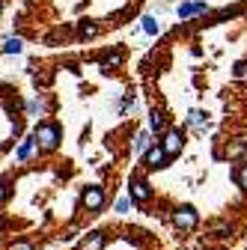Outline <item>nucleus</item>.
Segmentation results:
<instances>
[{
  "instance_id": "2",
  "label": "nucleus",
  "mask_w": 247,
  "mask_h": 250,
  "mask_svg": "<svg viewBox=\"0 0 247 250\" xmlns=\"http://www.w3.org/2000/svg\"><path fill=\"white\" fill-rule=\"evenodd\" d=\"M107 197H104V188L102 185H86L83 188V194H81V206L89 211V214H99L104 208Z\"/></svg>"
},
{
  "instance_id": "3",
  "label": "nucleus",
  "mask_w": 247,
  "mask_h": 250,
  "mask_svg": "<svg viewBox=\"0 0 247 250\" xmlns=\"http://www.w3.org/2000/svg\"><path fill=\"white\" fill-rule=\"evenodd\" d=\"M33 140L39 143V149L51 152V149L60 146V128H57V125H51V122H42L39 128H36V134H33Z\"/></svg>"
},
{
  "instance_id": "21",
  "label": "nucleus",
  "mask_w": 247,
  "mask_h": 250,
  "mask_svg": "<svg viewBox=\"0 0 247 250\" xmlns=\"http://www.w3.org/2000/svg\"><path fill=\"white\" fill-rule=\"evenodd\" d=\"M232 75H235L238 81H244V78H247V62H238V66H235V72H232Z\"/></svg>"
},
{
  "instance_id": "9",
  "label": "nucleus",
  "mask_w": 247,
  "mask_h": 250,
  "mask_svg": "<svg viewBox=\"0 0 247 250\" xmlns=\"http://www.w3.org/2000/svg\"><path fill=\"white\" fill-rule=\"evenodd\" d=\"M149 131L152 134H167V113L161 107H152V113H149Z\"/></svg>"
},
{
  "instance_id": "19",
  "label": "nucleus",
  "mask_w": 247,
  "mask_h": 250,
  "mask_svg": "<svg viewBox=\"0 0 247 250\" xmlns=\"http://www.w3.org/2000/svg\"><path fill=\"white\" fill-rule=\"evenodd\" d=\"M30 149H33V140H24V143L18 146V161H24V158H27Z\"/></svg>"
},
{
  "instance_id": "15",
  "label": "nucleus",
  "mask_w": 247,
  "mask_h": 250,
  "mask_svg": "<svg viewBox=\"0 0 247 250\" xmlns=\"http://www.w3.org/2000/svg\"><path fill=\"white\" fill-rule=\"evenodd\" d=\"M232 182L238 185V191H244V194H247V161H241V164L232 170Z\"/></svg>"
},
{
  "instance_id": "10",
  "label": "nucleus",
  "mask_w": 247,
  "mask_h": 250,
  "mask_svg": "<svg viewBox=\"0 0 247 250\" xmlns=\"http://www.w3.org/2000/svg\"><path fill=\"white\" fill-rule=\"evenodd\" d=\"M104 244H107L104 232H89V235L81 241V250H104Z\"/></svg>"
},
{
  "instance_id": "7",
  "label": "nucleus",
  "mask_w": 247,
  "mask_h": 250,
  "mask_svg": "<svg viewBox=\"0 0 247 250\" xmlns=\"http://www.w3.org/2000/svg\"><path fill=\"white\" fill-rule=\"evenodd\" d=\"M208 235L214 241H232L235 238V224L224 221V217H218V221H208Z\"/></svg>"
},
{
  "instance_id": "22",
  "label": "nucleus",
  "mask_w": 247,
  "mask_h": 250,
  "mask_svg": "<svg viewBox=\"0 0 247 250\" xmlns=\"http://www.w3.org/2000/svg\"><path fill=\"white\" fill-rule=\"evenodd\" d=\"M12 250H33V244H27V241H15Z\"/></svg>"
},
{
  "instance_id": "18",
  "label": "nucleus",
  "mask_w": 247,
  "mask_h": 250,
  "mask_svg": "<svg viewBox=\"0 0 247 250\" xmlns=\"http://www.w3.org/2000/svg\"><path fill=\"white\" fill-rule=\"evenodd\" d=\"M78 36H81V39H96V36H99V27H96V24H81V27H78Z\"/></svg>"
},
{
  "instance_id": "1",
  "label": "nucleus",
  "mask_w": 247,
  "mask_h": 250,
  "mask_svg": "<svg viewBox=\"0 0 247 250\" xmlns=\"http://www.w3.org/2000/svg\"><path fill=\"white\" fill-rule=\"evenodd\" d=\"M170 224L182 232V235H188V232H197L200 227V211L194 206H176L170 211Z\"/></svg>"
},
{
  "instance_id": "14",
  "label": "nucleus",
  "mask_w": 247,
  "mask_h": 250,
  "mask_svg": "<svg viewBox=\"0 0 247 250\" xmlns=\"http://www.w3.org/2000/svg\"><path fill=\"white\" fill-rule=\"evenodd\" d=\"M140 27H143V33H149V36H158L161 33V21L155 15H143L140 18Z\"/></svg>"
},
{
  "instance_id": "17",
  "label": "nucleus",
  "mask_w": 247,
  "mask_h": 250,
  "mask_svg": "<svg viewBox=\"0 0 247 250\" xmlns=\"http://www.w3.org/2000/svg\"><path fill=\"white\" fill-rule=\"evenodd\" d=\"M188 125L206 128V125H208V119H206V113H203V110H191V113H188Z\"/></svg>"
},
{
  "instance_id": "12",
  "label": "nucleus",
  "mask_w": 247,
  "mask_h": 250,
  "mask_svg": "<svg viewBox=\"0 0 247 250\" xmlns=\"http://www.w3.org/2000/svg\"><path fill=\"white\" fill-rule=\"evenodd\" d=\"M122 62H125V54L122 51H113V54H107L104 60H102V72H113V69H119Z\"/></svg>"
},
{
  "instance_id": "11",
  "label": "nucleus",
  "mask_w": 247,
  "mask_h": 250,
  "mask_svg": "<svg viewBox=\"0 0 247 250\" xmlns=\"http://www.w3.org/2000/svg\"><path fill=\"white\" fill-rule=\"evenodd\" d=\"M149 146H152V131H149V128L137 131V134H134V152H137V155H146Z\"/></svg>"
},
{
  "instance_id": "13",
  "label": "nucleus",
  "mask_w": 247,
  "mask_h": 250,
  "mask_svg": "<svg viewBox=\"0 0 247 250\" xmlns=\"http://www.w3.org/2000/svg\"><path fill=\"white\" fill-rule=\"evenodd\" d=\"M244 152H247V140H235V143H229V146H226V152H221V155H218V158H229V161H232V158H241Z\"/></svg>"
},
{
  "instance_id": "5",
  "label": "nucleus",
  "mask_w": 247,
  "mask_h": 250,
  "mask_svg": "<svg viewBox=\"0 0 247 250\" xmlns=\"http://www.w3.org/2000/svg\"><path fill=\"white\" fill-rule=\"evenodd\" d=\"M128 200L134 203V206H143V203H149L152 200V188H149V182L146 179H131L128 182Z\"/></svg>"
},
{
  "instance_id": "16",
  "label": "nucleus",
  "mask_w": 247,
  "mask_h": 250,
  "mask_svg": "<svg viewBox=\"0 0 247 250\" xmlns=\"http://www.w3.org/2000/svg\"><path fill=\"white\" fill-rule=\"evenodd\" d=\"M21 48H24V42H21L18 36H9V39H3V51H6V54H21Z\"/></svg>"
},
{
  "instance_id": "6",
  "label": "nucleus",
  "mask_w": 247,
  "mask_h": 250,
  "mask_svg": "<svg viewBox=\"0 0 247 250\" xmlns=\"http://www.w3.org/2000/svg\"><path fill=\"white\" fill-rule=\"evenodd\" d=\"M161 146H164V152L170 155V158L182 155V149H185V131L182 128H167V134L161 137Z\"/></svg>"
},
{
  "instance_id": "20",
  "label": "nucleus",
  "mask_w": 247,
  "mask_h": 250,
  "mask_svg": "<svg viewBox=\"0 0 247 250\" xmlns=\"http://www.w3.org/2000/svg\"><path fill=\"white\" fill-rule=\"evenodd\" d=\"M128 208H131V200H116V211L119 214H128Z\"/></svg>"
},
{
  "instance_id": "23",
  "label": "nucleus",
  "mask_w": 247,
  "mask_h": 250,
  "mask_svg": "<svg viewBox=\"0 0 247 250\" xmlns=\"http://www.w3.org/2000/svg\"><path fill=\"white\" fill-rule=\"evenodd\" d=\"M6 200V182H0V203Z\"/></svg>"
},
{
  "instance_id": "4",
  "label": "nucleus",
  "mask_w": 247,
  "mask_h": 250,
  "mask_svg": "<svg viewBox=\"0 0 247 250\" xmlns=\"http://www.w3.org/2000/svg\"><path fill=\"white\" fill-rule=\"evenodd\" d=\"M167 161H170V155L164 152V146H161V143H152V146L146 149V155H143L146 170H164V167H167Z\"/></svg>"
},
{
  "instance_id": "8",
  "label": "nucleus",
  "mask_w": 247,
  "mask_h": 250,
  "mask_svg": "<svg viewBox=\"0 0 247 250\" xmlns=\"http://www.w3.org/2000/svg\"><path fill=\"white\" fill-rule=\"evenodd\" d=\"M206 12H208L206 0H188V3H179L176 6V15L179 18H194V15H206Z\"/></svg>"
}]
</instances>
